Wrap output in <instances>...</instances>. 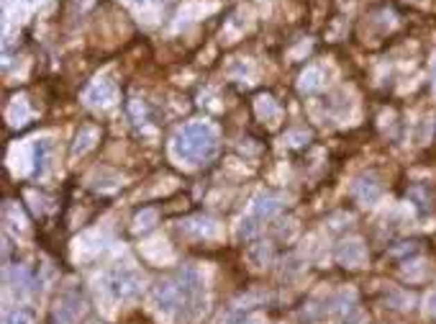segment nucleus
<instances>
[{"instance_id":"8","label":"nucleus","mask_w":436,"mask_h":324,"mask_svg":"<svg viewBox=\"0 0 436 324\" xmlns=\"http://www.w3.org/2000/svg\"><path fill=\"white\" fill-rule=\"evenodd\" d=\"M380 193H383V188H380L375 175H362V178L354 183V196H357V201L364 206L375 204V201L380 198Z\"/></svg>"},{"instance_id":"11","label":"nucleus","mask_w":436,"mask_h":324,"mask_svg":"<svg viewBox=\"0 0 436 324\" xmlns=\"http://www.w3.org/2000/svg\"><path fill=\"white\" fill-rule=\"evenodd\" d=\"M49 152H51L49 139H36L34 142V172L36 175H42L44 172L47 162H49Z\"/></svg>"},{"instance_id":"6","label":"nucleus","mask_w":436,"mask_h":324,"mask_svg":"<svg viewBox=\"0 0 436 324\" xmlns=\"http://www.w3.org/2000/svg\"><path fill=\"white\" fill-rule=\"evenodd\" d=\"M336 257H339V263L346 265V268H360L364 263V257H367V250L362 245L360 239H349V242H342L339 250H336Z\"/></svg>"},{"instance_id":"12","label":"nucleus","mask_w":436,"mask_h":324,"mask_svg":"<svg viewBox=\"0 0 436 324\" xmlns=\"http://www.w3.org/2000/svg\"><path fill=\"white\" fill-rule=\"evenodd\" d=\"M95 139H98V131L90 129V127H85L83 131L77 134V142H75V147H72V154H85L87 149H92Z\"/></svg>"},{"instance_id":"9","label":"nucleus","mask_w":436,"mask_h":324,"mask_svg":"<svg viewBox=\"0 0 436 324\" xmlns=\"http://www.w3.org/2000/svg\"><path fill=\"white\" fill-rule=\"evenodd\" d=\"M324 86H326V70L324 67H308L301 75V90H305V93H316Z\"/></svg>"},{"instance_id":"5","label":"nucleus","mask_w":436,"mask_h":324,"mask_svg":"<svg viewBox=\"0 0 436 324\" xmlns=\"http://www.w3.org/2000/svg\"><path fill=\"white\" fill-rule=\"evenodd\" d=\"M85 101H87V106H110L116 101V86L106 77H101L85 90Z\"/></svg>"},{"instance_id":"14","label":"nucleus","mask_w":436,"mask_h":324,"mask_svg":"<svg viewBox=\"0 0 436 324\" xmlns=\"http://www.w3.org/2000/svg\"><path fill=\"white\" fill-rule=\"evenodd\" d=\"M28 286H31V275H28V270H26V268H21V265H18L16 273H13V291H16V293H24Z\"/></svg>"},{"instance_id":"4","label":"nucleus","mask_w":436,"mask_h":324,"mask_svg":"<svg viewBox=\"0 0 436 324\" xmlns=\"http://www.w3.org/2000/svg\"><path fill=\"white\" fill-rule=\"evenodd\" d=\"M154 307L165 311V314H172L177 309H183V293H180V286H175L172 281H162L154 286Z\"/></svg>"},{"instance_id":"15","label":"nucleus","mask_w":436,"mask_h":324,"mask_svg":"<svg viewBox=\"0 0 436 324\" xmlns=\"http://www.w3.org/2000/svg\"><path fill=\"white\" fill-rule=\"evenodd\" d=\"M3 324H34V316H31V311H26V309H13L10 314H6V322Z\"/></svg>"},{"instance_id":"19","label":"nucleus","mask_w":436,"mask_h":324,"mask_svg":"<svg viewBox=\"0 0 436 324\" xmlns=\"http://www.w3.org/2000/svg\"><path fill=\"white\" fill-rule=\"evenodd\" d=\"M136 6H146V3H162V0H131Z\"/></svg>"},{"instance_id":"17","label":"nucleus","mask_w":436,"mask_h":324,"mask_svg":"<svg viewBox=\"0 0 436 324\" xmlns=\"http://www.w3.org/2000/svg\"><path fill=\"white\" fill-rule=\"evenodd\" d=\"M239 324H265V316L260 314H246L239 319Z\"/></svg>"},{"instance_id":"10","label":"nucleus","mask_w":436,"mask_h":324,"mask_svg":"<svg viewBox=\"0 0 436 324\" xmlns=\"http://www.w3.org/2000/svg\"><path fill=\"white\" fill-rule=\"evenodd\" d=\"M80 314V304H77L72 296H67V299H62L57 304V311H54V316H57L59 324H72L75 322V316Z\"/></svg>"},{"instance_id":"2","label":"nucleus","mask_w":436,"mask_h":324,"mask_svg":"<svg viewBox=\"0 0 436 324\" xmlns=\"http://www.w3.org/2000/svg\"><path fill=\"white\" fill-rule=\"evenodd\" d=\"M177 286L183 293V309L187 316H198L206 309V286H203V275L198 268L185 265L177 273Z\"/></svg>"},{"instance_id":"20","label":"nucleus","mask_w":436,"mask_h":324,"mask_svg":"<svg viewBox=\"0 0 436 324\" xmlns=\"http://www.w3.org/2000/svg\"><path fill=\"white\" fill-rule=\"evenodd\" d=\"M434 88H436V65H434Z\"/></svg>"},{"instance_id":"1","label":"nucleus","mask_w":436,"mask_h":324,"mask_svg":"<svg viewBox=\"0 0 436 324\" xmlns=\"http://www.w3.org/2000/svg\"><path fill=\"white\" fill-rule=\"evenodd\" d=\"M218 149V131L206 121H193L183 127L172 139V154L187 165H201L210 160Z\"/></svg>"},{"instance_id":"7","label":"nucleus","mask_w":436,"mask_h":324,"mask_svg":"<svg viewBox=\"0 0 436 324\" xmlns=\"http://www.w3.org/2000/svg\"><path fill=\"white\" fill-rule=\"evenodd\" d=\"M280 209H283V198L275 196V193H262V196L254 198L249 213H252L257 222H265V219H272Z\"/></svg>"},{"instance_id":"18","label":"nucleus","mask_w":436,"mask_h":324,"mask_svg":"<svg viewBox=\"0 0 436 324\" xmlns=\"http://www.w3.org/2000/svg\"><path fill=\"white\" fill-rule=\"evenodd\" d=\"M426 314L428 316H436V291L426 299Z\"/></svg>"},{"instance_id":"3","label":"nucleus","mask_w":436,"mask_h":324,"mask_svg":"<svg viewBox=\"0 0 436 324\" xmlns=\"http://www.w3.org/2000/svg\"><path fill=\"white\" fill-rule=\"evenodd\" d=\"M103 289H106V293H108L110 299L128 301L136 299L142 293V278L136 273H131V270H116V273L103 278Z\"/></svg>"},{"instance_id":"16","label":"nucleus","mask_w":436,"mask_h":324,"mask_svg":"<svg viewBox=\"0 0 436 324\" xmlns=\"http://www.w3.org/2000/svg\"><path fill=\"white\" fill-rule=\"evenodd\" d=\"M154 222H157V211L146 209V211H142L139 216H136V229H149Z\"/></svg>"},{"instance_id":"13","label":"nucleus","mask_w":436,"mask_h":324,"mask_svg":"<svg viewBox=\"0 0 436 324\" xmlns=\"http://www.w3.org/2000/svg\"><path fill=\"white\" fill-rule=\"evenodd\" d=\"M257 113H260L262 119H269V121H275L277 116H280V111H277V106L272 103V98H260V103H257Z\"/></svg>"}]
</instances>
